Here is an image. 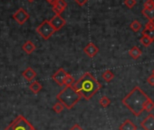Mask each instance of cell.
Wrapping results in <instances>:
<instances>
[{
	"label": "cell",
	"instance_id": "cell-14",
	"mask_svg": "<svg viewBox=\"0 0 154 130\" xmlns=\"http://www.w3.org/2000/svg\"><path fill=\"white\" fill-rule=\"evenodd\" d=\"M119 130H137L136 125L130 119H126L119 127Z\"/></svg>",
	"mask_w": 154,
	"mask_h": 130
},
{
	"label": "cell",
	"instance_id": "cell-11",
	"mask_svg": "<svg viewBox=\"0 0 154 130\" xmlns=\"http://www.w3.org/2000/svg\"><path fill=\"white\" fill-rule=\"evenodd\" d=\"M84 51H85V53L88 56H90V57H94V56L97 55V53L99 52V48H98L94 43H89V44L85 47Z\"/></svg>",
	"mask_w": 154,
	"mask_h": 130
},
{
	"label": "cell",
	"instance_id": "cell-7",
	"mask_svg": "<svg viewBox=\"0 0 154 130\" xmlns=\"http://www.w3.org/2000/svg\"><path fill=\"white\" fill-rule=\"evenodd\" d=\"M69 73H67L63 68H59L53 76H52V78L53 80L58 84L60 87H63L64 85V80H65V78L68 76Z\"/></svg>",
	"mask_w": 154,
	"mask_h": 130
},
{
	"label": "cell",
	"instance_id": "cell-15",
	"mask_svg": "<svg viewBox=\"0 0 154 130\" xmlns=\"http://www.w3.org/2000/svg\"><path fill=\"white\" fill-rule=\"evenodd\" d=\"M141 54H142V51L136 46L131 47L129 51V55L133 59H138L141 55Z\"/></svg>",
	"mask_w": 154,
	"mask_h": 130
},
{
	"label": "cell",
	"instance_id": "cell-32",
	"mask_svg": "<svg viewBox=\"0 0 154 130\" xmlns=\"http://www.w3.org/2000/svg\"><path fill=\"white\" fill-rule=\"evenodd\" d=\"M46 1H47V2H48L49 4H51V5H52V4H53V3H54V1H55V0H46Z\"/></svg>",
	"mask_w": 154,
	"mask_h": 130
},
{
	"label": "cell",
	"instance_id": "cell-4",
	"mask_svg": "<svg viewBox=\"0 0 154 130\" xmlns=\"http://www.w3.org/2000/svg\"><path fill=\"white\" fill-rule=\"evenodd\" d=\"M4 130H37V129H35L33 126V125L28 120H26L23 116L19 115Z\"/></svg>",
	"mask_w": 154,
	"mask_h": 130
},
{
	"label": "cell",
	"instance_id": "cell-16",
	"mask_svg": "<svg viewBox=\"0 0 154 130\" xmlns=\"http://www.w3.org/2000/svg\"><path fill=\"white\" fill-rule=\"evenodd\" d=\"M43 86L38 82V81H32L29 85V89L34 93V94H38L42 90Z\"/></svg>",
	"mask_w": 154,
	"mask_h": 130
},
{
	"label": "cell",
	"instance_id": "cell-9",
	"mask_svg": "<svg viewBox=\"0 0 154 130\" xmlns=\"http://www.w3.org/2000/svg\"><path fill=\"white\" fill-rule=\"evenodd\" d=\"M53 6V11L56 15H61L67 8V3L64 0H55L52 4Z\"/></svg>",
	"mask_w": 154,
	"mask_h": 130
},
{
	"label": "cell",
	"instance_id": "cell-3",
	"mask_svg": "<svg viewBox=\"0 0 154 130\" xmlns=\"http://www.w3.org/2000/svg\"><path fill=\"white\" fill-rule=\"evenodd\" d=\"M81 98L82 95L73 87V86H65V87L56 96V99L67 109H72Z\"/></svg>",
	"mask_w": 154,
	"mask_h": 130
},
{
	"label": "cell",
	"instance_id": "cell-6",
	"mask_svg": "<svg viewBox=\"0 0 154 130\" xmlns=\"http://www.w3.org/2000/svg\"><path fill=\"white\" fill-rule=\"evenodd\" d=\"M30 16L29 14L22 8H20L17 12L14 13L13 15V18L16 20V22L20 25V26H23L28 19H29Z\"/></svg>",
	"mask_w": 154,
	"mask_h": 130
},
{
	"label": "cell",
	"instance_id": "cell-8",
	"mask_svg": "<svg viewBox=\"0 0 154 130\" xmlns=\"http://www.w3.org/2000/svg\"><path fill=\"white\" fill-rule=\"evenodd\" d=\"M140 126L144 130H154V115L149 113L140 122Z\"/></svg>",
	"mask_w": 154,
	"mask_h": 130
},
{
	"label": "cell",
	"instance_id": "cell-34",
	"mask_svg": "<svg viewBox=\"0 0 154 130\" xmlns=\"http://www.w3.org/2000/svg\"><path fill=\"white\" fill-rule=\"evenodd\" d=\"M152 75H154V69H153V71H152Z\"/></svg>",
	"mask_w": 154,
	"mask_h": 130
},
{
	"label": "cell",
	"instance_id": "cell-31",
	"mask_svg": "<svg viewBox=\"0 0 154 130\" xmlns=\"http://www.w3.org/2000/svg\"><path fill=\"white\" fill-rule=\"evenodd\" d=\"M69 130H85L84 128H82L78 124H75V125H73Z\"/></svg>",
	"mask_w": 154,
	"mask_h": 130
},
{
	"label": "cell",
	"instance_id": "cell-23",
	"mask_svg": "<svg viewBox=\"0 0 154 130\" xmlns=\"http://www.w3.org/2000/svg\"><path fill=\"white\" fill-rule=\"evenodd\" d=\"M100 105L103 106V107H107L110 104H111V100L106 97V96H103L100 98Z\"/></svg>",
	"mask_w": 154,
	"mask_h": 130
},
{
	"label": "cell",
	"instance_id": "cell-30",
	"mask_svg": "<svg viewBox=\"0 0 154 130\" xmlns=\"http://www.w3.org/2000/svg\"><path fill=\"white\" fill-rule=\"evenodd\" d=\"M74 1L78 4L79 6H81V7H83V6H85L87 2H88V0H74Z\"/></svg>",
	"mask_w": 154,
	"mask_h": 130
},
{
	"label": "cell",
	"instance_id": "cell-27",
	"mask_svg": "<svg viewBox=\"0 0 154 130\" xmlns=\"http://www.w3.org/2000/svg\"><path fill=\"white\" fill-rule=\"evenodd\" d=\"M124 5L128 8H132L136 5V0H124Z\"/></svg>",
	"mask_w": 154,
	"mask_h": 130
},
{
	"label": "cell",
	"instance_id": "cell-29",
	"mask_svg": "<svg viewBox=\"0 0 154 130\" xmlns=\"http://www.w3.org/2000/svg\"><path fill=\"white\" fill-rule=\"evenodd\" d=\"M147 82L150 85V86H154V75L151 74V76H149L147 79Z\"/></svg>",
	"mask_w": 154,
	"mask_h": 130
},
{
	"label": "cell",
	"instance_id": "cell-13",
	"mask_svg": "<svg viewBox=\"0 0 154 130\" xmlns=\"http://www.w3.org/2000/svg\"><path fill=\"white\" fill-rule=\"evenodd\" d=\"M35 45L31 41V40H27L26 42H25L22 46V49L23 51L27 54V55H30L32 54L35 50Z\"/></svg>",
	"mask_w": 154,
	"mask_h": 130
},
{
	"label": "cell",
	"instance_id": "cell-24",
	"mask_svg": "<svg viewBox=\"0 0 154 130\" xmlns=\"http://www.w3.org/2000/svg\"><path fill=\"white\" fill-rule=\"evenodd\" d=\"M142 36H149V38L154 40V29H146V28H144L142 30Z\"/></svg>",
	"mask_w": 154,
	"mask_h": 130
},
{
	"label": "cell",
	"instance_id": "cell-17",
	"mask_svg": "<svg viewBox=\"0 0 154 130\" xmlns=\"http://www.w3.org/2000/svg\"><path fill=\"white\" fill-rule=\"evenodd\" d=\"M141 13L146 18L149 19V21H154V8H152V9L143 8Z\"/></svg>",
	"mask_w": 154,
	"mask_h": 130
},
{
	"label": "cell",
	"instance_id": "cell-12",
	"mask_svg": "<svg viewBox=\"0 0 154 130\" xmlns=\"http://www.w3.org/2000/svg\"><path fill=\"white\" fill-rule=\"evenodd\" d=\"M36 72L32 68H27L23 73H22V77L28 82H32L34 81V79L36 77Z\"/></svg>",
	"mask_w": 154,
	"mask_h": 130
},
{
	"label": "cell",
	"instance_id": "cell-25",
	"mask_svg": "<svg viewBox=\"0 0 154 130\" xmlns=\"http://www.w3.org/2000/svg\"><path fill=\"white\" fill-rule=\"evenodd\" d=\"M74 78L72 76H71L70 74H68V76L65 78V80H64V86H72L74 84Z\"/></svg>",
	"mask_w": 154,
	"mask_h": 130
},
{
	"label": "cell",
	"instance_id": "cell-19",
	"mask_svg": "<svg viewBox=\"0 0 154 130\" xmlns=\"http://www.w3.org/2000/svg\"><path fill=\"white\" fill-rule=\"evenodd\" d=\"M140 43L145 46V47H148V46H149L152 44L153 40H152L151 38H149V36H142L140 38Z\"/></svg>",
	"mask_w": 154,
	"mask_h": 130
},
{
	"label": "cell",
	"instance_id": "cell-2",
	"mask_svg": "<svg viewBox=\"0 0 154 130\" xmlns=\"http://www.w3.org/2000/svg\"><path fill=\"white\" fill-rule=\"evenodd\" d=\"M72 86L86 100H90L102 87L101 83L91 73H85Z\"/></svg>",
	"mask_w": 154,
	"mask_h": 130
},
{
	"label": "cell",
	"instance_id": "cell-5",
	"mask_svg": "<svg viewBox=\"0 0 154 130\" xmlns=\"http://www.w3.org/2000/svg\"><path fill=\"white\" fill-rule=\"evenodd\" d=\"M36 32L42 36V38L48 40L56 32V30L52 26L50 20H45L36 27Z\"/></svg>",
	"mask_w": 154,
	"mask_h": 130
},
{
	"label": "cell",
	"instance_id": "cell-20",
	"mask_svg": "<svg viewBox=\"0 0 154 130\" xmlns=\"http://www.w3.org/2000/svg\"><path fill=\"white\" fill-rule=\"evenodd\" d=\"M130 27L133 32H139L141 29V24L138 20H134L130 25Z\"/></svg>",
	"mask_w": 154,
	"mask_h": 130
},
{
	"label": "cell",
	"instance_id": "cell-10",
	"mask_svg": "<svg viewBox=\"0 0 154 130\" xmlns=\"http://www.w3.org/2000/svg\"><path fill=\"white\" fill-rule=\"evenodd\" d=\"M50 22H51L52 26L54 27V29H55L56 31L60 30V29H61L63 27H64V25L66 24L65 20L61 17V15H56V14L51 18Z\"/></svg>",
	"mask_w": 154,
	"mask_h": 130
},
{
	"label": "cell",
	"instance_id": "cell-1",
	"mask_svg": "<svg viewBox=\"0 0 154 130\" xmlns=\"http://www.w3.org/2000/svg\"><path fill=\"white\" fill-rule=\"evenodd\" d=\"M149 99V97L139 87H135L122 102L135 116H140L145 111L144 106Z\"/></svg>",
	"mask_w": 154,
	"mask_h": 130
},
{
	"label": "cell",
	"instance_id": "cell-28",
	"mask_svg": "<svg viewBox=\"0 0 154 130\" xmlns=\"http://www.w3.org/2000/svg\"><path fill=\"white\" fill-rule=\"evenodd\" d=\"M145 28L146 29H154V22L153 21H149L145 25Z\"/></svg>",
	"mask_w": 154,
	"mask_h": 130
},
{
	"label": "cell",
	"instance_id": "cell-22",
	"mask_svg": "<svg viewBox=\"0 0 154 130\" xmlns=\"http://www.w3.org/2000/svg\"><path fill=\"white\" fill-rule=\"evenodd\" d=\"M144 109H145V111H147L149 113H150L154 109V102L150 98L146 102L145 106H144Z\"/></svg>",
	"mask_w": 154,
	"mask_h": 130
},
{
	"label": "cell",
	"instance_id": "cell-18",
	"mask_svg": "<svg viewBox=\"0 0 154 130\" xmlns=\"http://www.w3.org/2000/svg\"><path fill=\"white\" fill-rule=\"evenodd\" d=\"M102 78H103L106 82H110V81H112V80L113 79L114 74H113L112 71H111V70H105V71L103 73Z\"/></svg>",
	"mask_w": 154,
	"mask_h": 130
},
{
	"label": "cell",
	"instance_id": "cell-21",
	"mask_svg": "<svg viewBox=\"0 0 154 130\" xmlns=\"http://www.w3.org/2000/svg\"><path fill=\"white\" fill-rule=\"evenodd\" d=\"M64 106L60 102V101H58V102H56L54 105V106H53V110L55 112V113H57V114H60V113H62L63 112V110L64 109Z\"/></svg>",
	"mask_w": 154,
	"mask_h": 130
},
{
	"label": "cell",
	"instance_id": "cell-26",
	"mask_svg": "<svg viewBox=\"0 0 154 130\" xmlns=\"http://www.w3.org/2000/svg\"><path fill=\"white\" fill-rule=\"evenodd\" d=\"M143 6L146 9H152L154 8V1L153 0H146Z\"/></svg>",
	"mask_w": 154,
	"mask_h": 130
},
{
	"label": "cell",
	"instance_id": "cell-33",
	"mask_svg": "<svg viewBox=\"0 0 154 130\" xmlns=\"http://www.w3.org/2000/svg\"><path fill=\"white\" fill-rule=\"evenodd\" d=\"M27 1H28V2H30V3H32V2H34V1H35V0H27Z\"/></svg>",
	"mask_w": 154,
	"mask_h": 130
}]
</instances>
